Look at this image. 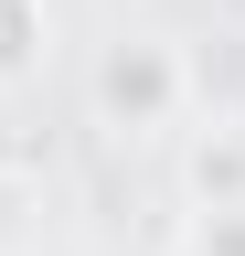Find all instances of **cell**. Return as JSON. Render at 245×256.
I'll return each mask as SVG.
<instances>
[{"instance_id": "3957f363", "label": "cell", "mask_w": 245, "mask_h": 256, "mask_svg": "<svg viewBox=\"0 0 245 256\" xmlns=\"http://www.w3.org/2000/svg\"><path fill=\"white\" fill-rule=\"evenodd\" d=\"M53 64V0H0V96Z\"/></svg>"}, {"instance_id": "277c9868", "label": "cell", "mask_w": 245, "mask_h": 256, "mask_svg": "<svg viewBox=\"0 0 245 256\" xmlns=\"http://www.w3.org/2000/svg\"><path fill=\"white\" fill-rule=\"evenodd\" d=\"M192 256H245V203H224V214H192Z\"/></svg>"}, {"instance_id": "7a4b0ae2", "label": "cell", "mask_w": 245, "mask_h": 256, "mask_svg": "<svg viewBox=\"0 0 245 256\" xmlns=\"http://www.w3.org/2000/svg\"><path fill=\"white\" fill-rule=\"evenodd\" d=\"M181 203H192V214H224V203H245V118H213V128H192V150H181Z\"/></svg>"}, {"instance_id": "6da1fadb", "label": "cell", "mask_w": 245, "mask_h": 256, "mask_svg": "<svg viewBox=\"0 0 245 256\" xmlns=\"http://www.w3.org/2000/svg\"><path fill=\"white\" fill-rule=\"evenodd\" d=\"M85 107H96L107 139H160V128H181V107H192V64H181L171 32H117V43H96V64H85Z\"/></svg>"}]
</instances>
